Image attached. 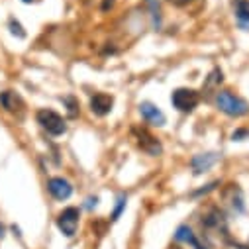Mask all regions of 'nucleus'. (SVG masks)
<instances>
[{
    "mask_svg": "<svg viewBox=\"0 0 249 249\" xmlns=\"http://www.w3.org/2000/svg\"><path fill=\"white\" fill-rule=\"evenodd\" d=\"M171 2H173L175 6H186L189 2H193V0H171Z\"/></svg>",
    "mask_w": 249,
    "mask_h": 249,
    "instance_id": "obj_15",
    "label": "nucleus"
},
{
    "mask_svg": "<svg viewBox=\"0 0 249 249\" xmlns=\"http://www.w3.org/2000/svg\"><path fill=\"white\" fill-rule=\"evenodd\" d=\"M231 4H233L237 24L245 32H249V0H231Z\"/></svg>",
    "mask_w": 249,
    "mask_h": 249,
    "instance_id": "obj_11",
    "label": "nucleus"
},
{
    "mask_svg": "<svg viewBox=\"0 0 249 249\" xmlns=\"http://www.w3.org/2000/svg\"><path fill=\"white\" fill-rule=\"evenodd\" d=\"M26 2H30V0H26Z\"/></svg>",
    "mask_w": 249,
    "mask_h": 249,
    "instance_id": "obj_16",
    "label": "nucleus"
},
{
    "mask_svg": "<svg viewBox=\"0 0 249 249\" xmlns=\"http://www.w3.org/2000/svg\"><path fill=\"white\" fill-rule=\"evenodd\" d=\"M10 28H12V34H18L20 37H24V32H22V26H20L18 22H14V20H10Z\"/></svg>",
    "mask_w": 249,
    "mask_h": 249,
    "instance_id": "obj_14",
    "label": "nucleus"
},
{
    "mask_svg": "<svg viewBox=\"0 0 249 249\" xmlns=\"http://www.w3.org/2000/svg\"><path fill=\"white\" fill-rule=\"evenodd\" d=\"M140 112H142V116H143L147 122L155 124V126H163V124H165L163 112H161L155 104H151V102H142V104H140Z\"/></svg>",
    "mask_w": 249,
    "mask_h": 249,
    "instance_id": "obj_10",
    "label": "nucleus"
},
{
    "mask_svg": "<svg viewBox=\"0 0 249 249\" xmlns=\"http://www.w3.org/2000/svg\"><path fill=\"white\" fill-rule=\"evenodd\" d=\"M171 102L180 112H191V110H195L198 106L200 94L196 90H193V89H177L173 92V96H171Z\"/></svg>",
    "mask_w": 249,
    "mask_h": 249,
    "instance_id": "obj_3",
    "label": "nucleus"
},
{
    "mask_svg": "<svg viewBox=\"0 0 249 249\" xmlns=\"http://www.w3.org/2000/svg\"><path fill=\"white\" fill-rule=\"evenodd\" d=\"M0 104H2L8 112H20L22 110V100L16 96V92L12 90H4V92H0Z\"/></svg>",
    "mask_w": 249,
    "mask_h": 249,
    "instance_id": "obj_12",
    "label": "nucleus"
},
{
    "mask_svg": "<svg viewBox=\"0 0 249 249\" xmlns=\"http://www.w3.org/2000/svg\"><path fill=\"white\" fill-rule=\"evenodd\" d=\"M132 136L136 138V143L142 147V151H145L149 155H161V143L145 128H134Z\"/></svg>",
    "mask_w": 249,
    "mask_h": 249,
    "instance_id": "obj_4",
    "label": "nucleus"
},
{
    "mask_svg": "<svg viewBox=\"0 0 249 249\" xmlns=\"http://www.w3.org/2000/svg\"><path fill=\"white\" fill-rule=\"evenodd\" d=\"M112 96L104 94V92H96L92 98H90V110L96 114V116H106L110 110H112Z\"/></svg>",
    "mask_w": 249,
    "mask_h": 249,
    "instance_id": "obj_8",
    "label": "nucleus"
},
{
    "mask_svg": "<svg viewBox=\"0 0 249 249\" xmlns=\"http://www.w3.org/2000/svg\"><path fill=\"white\" fill-rule=\"evenodd\" d=\"M175 241L180 243V245H184V247H189V249H210V247L206 245V241L200 239V237H196V233H195L189 226H180V228L177 230Z\"/></svg>",
    "mask_w": 249,
    "mask_h": 249,
    "instance_id": "obj_6",
    "label": "nucleus"
},
{
    "mask_svg": "<svg viewBox=\"0 0 249 249\" xmlns=\"http://www.w3.org/2000/svg\"><path fill=\"white\" fill-rule=\"evenodd\" d=\"M57 226L67 237H73L79 228V210L77 208H65L57 218Z\"/></svg>",
    "mask_w": 249,
    "mask_h": 249,
    "instance_id": "obj_5",
    "label": "nucleus"
},
{
    "mask_svg": "<svg viewBox=\"0 0 249 249\" xmlns=\"http://www.w3.org/2000/svg\"><path fill=\"white\" fill-rule=\"evenodd\" d=\"M216 159H218L216 153H202V155H196V157L193 159V169H195V173H202V171L210 169V167L216 163Z\"/></svg>",
    "mask_w": 249,
    "mask_h": 249,
    "instance_id": "obj_13",
    "label": "nucleus"
},
{
    "mask_svg": "<svg viewBox=\"0 0 249 249\" xmlns=\"http://www.w3.org/2000/svg\"><path fill=\"white\" fill-rule=\"evenodd\" d=\"M222 198L226 200V204H228L231 210H237V212L243 210V195H241V191L237 189L235 184H230L228 189H224Z\"/></svg>",
    "mask_w": 249,
    "mask_h": 249,
    "instance_id": "obj_9",
    "label": "nucleus"
},
{
    "mask_svg": "<svg viewBox=\"0 0 249 249\" xmlns=\"http://www.w3.org/2000/svg\"><path fill=\"white\" fill-rule=\"evenodd\" d=\"M37 122L41 124V128L51 136H61L67 130L65 120L53 110H39L37 112Z\"/></svg>",
    "mask_w": 249,
    "mask_h": 249,
    "instance_id": "obj_2",
    "label": "nucleus"
},
{
    "mask_svg": "<svg viewBox=\"0 0 249 249\" xmlns=\"http://www.w3.org/2000/svg\"><path fill=\"white\" fill-rule=\"evenodd\" d=\"M216 104H218V108H220L222 112H226L228 116H235V118H237V116H245V114L249 112V104H247L243 98L231 94L230 90L218 92V94H216Z\"/></svg>",
    "mask_w": 249,
    "mask_h": 249,
    "instance_id": "obj_1",
    "label": "nucleus"
},
{
    "mask_svg": "<svg viewBox=\"0 0 249 249\" xmlns=\"http://www.w3.org/2000/svg\"><path fill=\"white\" fill-rule=\"evenodd\" d=\"M47 189H49V193H51L57 200H67V198L73 195V186H71V182L65 180V178H61V177L49 178Z\"/></svg>",
    "mask_w": 249,
    "mask_h": 249,
    "instance_id": "obj_7",
    "label": "nucleus"
}]
</instances>
